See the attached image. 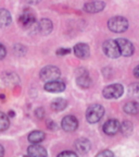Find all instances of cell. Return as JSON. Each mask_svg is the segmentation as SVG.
Returning a JSON list of instances; mask_svg holds the SVG:
<instances>
[{
	"instance_id": "obj_1",
	"label": "cell",
	"mask_w": 139,
	"mask_h": 157,
	"mask_svg": "<svg viewBox=\"0 0 139 157\" xmlns=\"http://www.w3.org/2000/svg\"><path fill=\"white\" fill-rule=\"evenodd\" d=\"M19 22L22 26L28 29L38 32V23L36 22V17L31 9H25L19 17Z\"/></svg>"
},
{
	"instance_id": "obj_3",
	"label": "cell",
	"mask_w": 139,
	"mask_h": 157,
	"mask_svg": "<svg viewBox=\"0 0 139 157\" xmlns=\"http://www.w3.org/2000/svg\"><path fill=\"white\" fill-rule=\"evenodd\" d=\"M103 115H104V108L101 105L95 104L88 107L86 111V119L89 123H96L103 117Z\"/></svg>"
},
{
	"instance_id": "obj_33",
	"label": "cell",
	"mask_w": 139,
	"mask_h": 157,
	"mask_svg": "<svg viewBox=\"0 0 139 157\" xmlns=\"http://www.w3.org/2000/svg\"><path fill=\"white\" fill-rule=\"evenodd\" d=\"M48 127L50 128V129H52V128L54 129V128H56V124H54L53 121H49V122H48Z\"/></svg>"
},
{
	"instance_id": "obj_20",
	"label": "cell",
	"mask_w": 139,
	"mask_h": 157,
	"mask_svg": "<svg viewBox=\"0 0 139 157\" xmlns=\"http://www.w3.org/2000/svg\"><path fill=\"white\" fill-rule=\"evenodd\" d=\"M123 109L128 115H137L139 113V104L137 101H128L124 105Z\"/></svg>"
},
{
	"instance_id": "obj_25",
	"label": "cell",
	"mask_w": 139,
	"mask_h": 157,
	"mask_svg": "<svg viewBox=\"0 0 139 157\" xmlns=\"http://www.w3.org/2000/svg\"><path fill=\"white\" fill-rule=\"evenodd\" d=\"M13 49H14L15 55H17V56H23V55L26 52V48L21 44H16L13 47Z\"/></svg>"
},
{
	"instance_id": "obj_23",
	"label": "cell",
	"mask_w": 139,
	"mask_h": 157,
	"mask_svg": "<svg viewBox=\"0 0 139 157\" xmlns=\"http://www.w3.org/2000/svg\"><path fill=\"white\" fill-rule=\"evenodd\" d=\"M9 125H10L9 117H8L5 113H0V130L5 131L8 128H9Z\"/></svg>"
},
{
	"instance_id": "obj_2",
	"label": "cell",
	"mask_w": 139,
	"mask_h": 157,
	"mask_svg": "<svg viewBox=\"0 0 139 157\" xmlns=\"http://www.w3.org/2000/svg\"><path fill=\"white\" fill-rule=\"evenodd\" d=\"M108 27L114 33H123L128 29V21L124 17H113L108 21Z\"/></svg>"
},
{
	"instance_id": "obj_12",
	"label": "cell",
	"mask_w": 139,
	"mask_h": 157,
	"mask_svg": "<svg viewBox=\"0 0 139 157\" xmlns=\"http://www.w3.org/2000/svg\"><path fill=\"white\" fill-rule=\"evenodd\" d=\"M73 50L75 56L81 59L87 58V57H89V54H90V48L85 43H78V44H76L74 46Z\"/></svg>"
},
{
	"instance_id": "obj_19",
	"label": "cell",
	"mask_w": 139,
	"mask_h": 157,
	"mask_svg": "<svg viewBox=\"0 0 139 157\" xmlns=\"http://www.w3.org/2000/svg\"><path fill=\"white\" fill-rule=\"evenodd\" d=\"M68 106V101L64 98H56L51 101V108L54 111H62Z\"/></svg>"
},
{
	"instance_id": "obj_5",
	"label": "cell",
	"mask_w": 139,
	"mask_h": 157,
	"mask_svg": "<svg viewBox=\"0 0 139 157\" xmlns=\"http://www.w3.org/2000/svg\"><path fill=\"white\" fill-rule=\"evenodd\" d=\"M103 52L107 55L109 58H119L121 56V50L119 44H117L116 40H113V39H108L103 43L102 45Z\"/></svg>"
},
{
	"instance_id": "obj_24",
	"label": "cell",
	"mask_w": 139,
	"mask_h": 157,
	"mask_svg": "<svg viewBox=\"0 0 139 157\" xmlns=\"http://www.w3.org/2000/svg\"><path fill=\"white\" fill-rule=\"evenodd\" d=\"M128 94L134 98H139V83L135 82L128 86Z\"/></svg>"
},
{
	"instance_id": "obj_17",
	"label": "cell",
	"mask_w": 139,
	"mask_h": 157,
	"mask_svg": "<svg viewBox=\"0 0 139 157\" xmlns=\"http://www.w3.org/2000/svg\"><path fill=\"white\" fill-rule=\"evenodd\" d=\"M45 133L42 131H39V130H36V131H33L28 134V141L33 144H38V143L42 142L45 140Z\"/></svg>"
},
{
	"instance_id": "obj_32",
	"label": "cell",
	"mask_w": 139,
	"mask_h": 157,
	"mask_svg": "<svg viewBox=\"0 0 139 157\" xmlns=\"http://www.w3.org/2000/svg\"><path fill=\"white\" fill-rule=\"evenodd\" d=\"M134 75L139 78V66H137L136 68L134 69Z\"/></svg>"
},
{
	"instance_id": "obj_30",
	"label": "cell",
	"mask_w": 139,
	"mask_h": 157,
	"mask_svg": "<svg viewBox=\"0 0 139 157\" xmlns=\"http://www.w3.org/2000/svg\"><path fill=\"white\" fill-rule=\"evenodd\" d=\"M5 56V48L2 44L0 45V59H3Z\"/></svg>"
},
{
	"instance_id": "obj_31",
	"label": "cell",
	"mask_w": 139,
	"mask_h": 157,
	"mask_svg": "<svg viewBox=\"0 0 139 157\" xmlns=\"http://www.w3.org/2000/svg\"><path fill=\"white\" fill-rule=\"evenodd\" d=\"M27 3H29V5H37V3H39L42 0H25Z\"/></svg>"
},
{
	"instance_id": "obj_10",
	"label": "cell",
	"mask_w": 139,
	"mask_h": 157,
	"mask_svg": "<svg viewBox=\"0 0 139 157\" xmlns=\"http://www.w3.org/2000/svg\"><path fill=\"white\" fill-rule=\"evenodd\" d=\"M121 129V123L116 119H110L103 124V132L108 135L116 134Z\"/></svg>"
},
{
	"instance_id": "obj_8",
	"label": "cell",
	"mask_w": 139,
	"mask_h": 157,
	"mask_svg": "<svg viewBox=\"0 0 139 157\" xmlns=\"http://www.w3.org/2000/svg\"><path fill=\"white\" fill-rule=\"evenodd\" d=\"M117 44H119V47H120L121 50V55L124 57H130L134 54L135 48L134 45L126 38H117L116 39Z\"/></svg>"
},
{
	"instance_id": "obj_29",
	"label": "cell",
	"mask_w": 139,
	"mask_h": 157,
	"mask_svg": "<svg viewBox=\"0 0 139 157\" xmlns=\"http://www.w3.org/2000/svg\"><path fill=\"white\" fill-rule=\"evenodd\" d=\"M35 115H36L37 118L42 119V118H44V116H45V110L42 109V108H38V109L35 110Z\"/></svg>"
},
{
	"instance_id": "obj_34",
	"label": "cell",
	"mask_w": 139,
	"mask_h": 157,
	"mask_svg": "<svg viewBox=\"0 0 139 157\" xmlns=\"http://www.w3.org/2000/svg\"><path fill=\"white\" fill-rule=\"evenodd\" d=\"M0 151H1V157H3V155H5V151H3L2 145H0Z\"/></svg>"
},
{
	"instance_id": "obj_13",
	"label": "cell",
	"mask_w": 139,
	"mask_h": 157,
	"mask_svg": "<svg viewBox=\"0 0 139 157\" xmlns=\"http://www.w3.org/2000/svg\"><path fill=\"white\" fill-rule=\"evenodd\" d=\"M105 8V3L103 1H91L84 6V10L88 13H98Z\"/></svg>"
},
{
	"instance_id": "obj_35",
	"label": "cell",
	"mask_w": 139,
	"mask_h": 157,
	"mask_svg": "<svg viewBox=\"0 0 139 157\" xmlns=\"http://www.w3.org/2000/svg\"><path fill=\"white\" fill-rule=\"evenodd\" d=\"M24 157H31V156H24Z\"/></svg>"
},
{
	"instance_id": "obj_16",
	"label": "cell",
	"mask_w": 139,
	"mask_h": 157,
	"mask_svg": "<svg viewBox=\"0 0 139 157\" xmlns=\"http://www.w3.org/2000/svg\"><path fill=\"white\" fill-rule=\"evenodd\" d=\"M75 148L78 153L86 154V153L89 152V150L91 148V144L87 139H78L75 142Z\"/></svg>"
},
{
	"instance_id": "obj_26",
	"label": "cell",
	"mask_w": 139,
	"mask_h": 157,
	"mask_svg": "<svg viewBox=\"0 0 139 157\" xmlns=\"http://www.w3.org/2000/svg\"><path fill=\"white\" fill-rule=\"evenodd\" d=\"M96 157H114V154H113V152H111V151L104 150L98 153V154L96 155Z\"/></svg>"
},
{
	"instance_id": "obj_27",
	"label": "cell",
	"mask_w": 139,
	"mask_h": 157,
	"mask_svg": "<svg viewBox=\"0 0 139 157\" xmlns=\"http://www.w3.org/2000/svg\"><path fill=\"white\" fill-rule=\"evenodd\" d=\"M58 157H78V155L74 152H71V151H65V152H62L61 154H59Z\"/></svg>"
},
{
	"instance_id": "obj_22",
	"label": "cell",
	"mask_w": 139,
	"mask_h": 157,
	"mask_svg": "<svg viewBox=\"0 0 139 157\" xmlns=\"http://www.w3.org/2000/svg\"><path fill=\"white\" fill-rule=\"evenodd\" d=\"M120 131L122 132V134H124V135H130V134H132V132H133V124L130 122V121H123L122 123H121V129H120Z\"/></svg>"
},
{
	"instance_id": "obj_14",
	"label": "cell",
	"mask_w": 139,
	"mask_h": 157,
	"mask_svg": "<svg viewBox=\"0 0 139 157\" xmlns=\"http://www.w3.org/2000/svg\"><path fill=\"white\" fill-rule=\"evenodd\" d=\"M27 154L31 157H47V151L38 144H33L27 148Z\"/></svg>"
},
{
	"instance_id": "obj_28",
	"label": "cell",
	"mask_w": 139,
	"mask_h": 157,
	"mask_svg": "<svg viewBox=\"0 0 139 157\" xmlns=\"http://www.w3.org/2000/svg\"><path fill=\"white\" fill-rule=\"evenodd\" d=\"M71 52V49L70 48H60L57 50V55L58 56H64V55H68Z\"/></svg>"
},
{
	"instance_id": "obj_15",
	"label": "cell",
	"mask_w": 139,
	"mask_h": 157,
	"mask_svg": "<svg viewBox=\"0 0 139 157\" xmlns=\"http://www.w3.org/2000/svg\"><path fill=\"white\" fill-rule=\"evenodd\" d=\"M53 29V24L50 20L48 19H42L38 22V32L42 33L44 35H48L52 32Z\"/></svg>"
},
{
	"instance_id": "obj_6",
	"label": "cell",
	"mask_w": 139,
	"mask_h": 157,
	"mask_svg": "<svg viewBox=\"0 0 139 157\" xmlns=\"http://www.w3.org/2000/svg\"><path fill=\"white\" fill-rule=\"evenodd\" d=\"M124 93V87L121 84H111L107 87L103 88L102 95L107 99H112V98H119Z\"/></svg>"
},
{
	"instance_id": "obj_11",
	"label": "cell",
	"mask_w": 139,
	"mask_h": 157,
	"mask_svg": "<svg viewBox=\"0 0 139 157\" xmlns=\"http://www.w3.org/2000/svg\"><path fill=\"white\" fill-rule=\"evenodd\" d=\"M45 90L49 93H61L65 90V84L62 81H50L45 84Z\"/></svg>"
},
{
	"instance_id": "obj_7",
	"label": "cell",
	"mask_w": 139,
	"mask_h": 157,
	"mask_svg": "<svg viewBox=\"0 0 139 157\" xmlns=\"http://www.w3.org/2000/svg\"><path fill=\"white\" fill-rule=\"evenodd\" d=\"M76 83L82 88H88L90 86L91 78L87 70H85L84 68L77 69V71H76Z\"/></svg>"
},
{
	"instance_id": "obj_9",
	"label": "cell",
	"mask_w": 139,
	"mask_h": 157,
	"mask_svg": "<svg viewBox=\"0 0 139 157\" xmlns=\"http://www.w3.org/2000/svg\"><path fill=\"white\" fill-rule=\"evenodd\" d=\"M61 127L66 132H74L78 128V120L74 116H65L62 119Z\"/></svg>"
},
{
	"instance_id": "obj_4",
	"label": "cell",
	"mask_w": 139,
	"mask_h": 157,
	"mask_svg": "<svg viewBox=\"0 0 139 157\" xmlns=\"http://www.w3.org/2000/svg\"><path fill=\"white\" fill-rule=\"evenodd\" d=\"M39 75H40V78L44 81H57L61 76V71L56 66H47L42 69Z\"/></svg>"
},
{
	"instance_id": "obj_18",
	"label": "cell",
	"mask_w": 139,
	"mask_h": 157,
	"mask_svg": "<svg viewBox=\"0 0 139 157\" xmlns=\"http://www.w3.org/2000/svg\"><path fill=\"white\" fill-rule=\"evenodd\" d=\"M12 22V17H11V14L8 10L5 9H1L0 10V24L2 27L9 26Z\"/></svg>"
},
{
	"instance_id": "obj_21",
	"label": "cell",
	"mask_w": 139,
	"mask_h": 157,
	"mask_svg": "<svg viewBox=\"0 0 139 157\" xmlns=\"http://www.w3.org/2000/svg\"><path fill=\"white\" fill-rule=\"evenodd\" d=\"M3 82L7 85H16L20 82V78L14 73H5L3 74Z\"/></svg>"
}]
</instances>
